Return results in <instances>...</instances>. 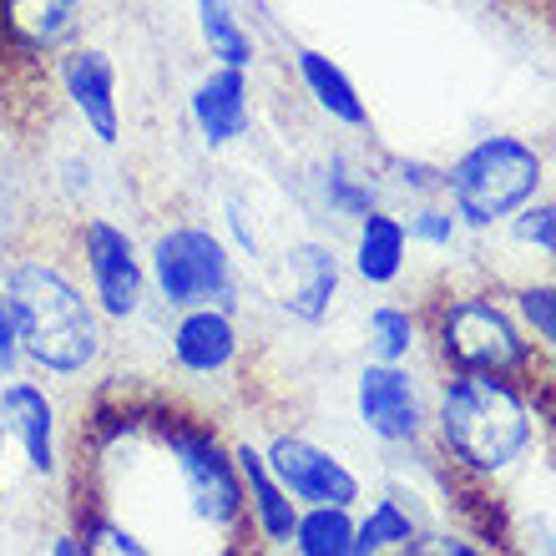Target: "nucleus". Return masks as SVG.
Returning <instances> with one entry per match:
<instances>
[{"mask_svg": "<svg viewBox=\"0 0 556 556\" xmlns=\"http://www.w3.org/2000/svg\"><path fill=\"white\" fill-rule=\"evenodd\" d=\"M0 289L21 324L26 369L46 384H76L106 359V314L91 289L51 253H15L0 264Z\"/></svg>", "mask_w": 556, "mask_h": 556, "instance_id": "f257e3e1", "label": "nucleus"}, {"mask_svg": "<svg viewBox=\"0 0 556 556\" xmlns=\"http://www.w3.org/2000/svg\"><path fill=\"white\" fill-rule=\"evenodd\" d=\"M430 425L451 466L476 481L516 470L536 445V410L527 384L506 375H451L440 384Z\"/></svg>", "mask_w": 556, "mask_h": 556, "instance_id": "f03ea898", "label": "nucleus"}, {"mask_svg": "<svg viewBox=\"0 0 556 556\" xmlns=\"http://www.w3.org/2000/svg\"><path fill=\"white\" fill-rule=\"evenodd\" d=\"M147 425L167 455L182 511L203 531H213L218 542H238L249 531V501H243V481L233 466V445H223L213 425L182 420V415H162Z\"/></svg>", "mask_w": 556, "mask_h": 556, "instance_id": "7ed1b4c3", "label": "nucleus"}, {"mask_svg": "<svg viewBox=\"0 0 556 556\" xmlns=\"http://www.w3.org/2000/svg\"><path fill=\"white\" fill-rule=\"evenodd\" d=\"M546 182V162L542 152L527 142V137H511V132H491L481 142H470L460 157L445 167L440 177V192L451 198L455 218L485 233L527 207Z\"/></svg>", "mask_w": 556, "mask_h": 556, "instance_id": "20e7f679", "label": "nucleus"}, {"mask_svg": "<svg viewBox=\"0 0 556 556\" xmlns=\"http://www.w3.org/2000/svg\"><path fill=\"white\" fill-rule=\"evenodd\" d=\"M147 283L157 293L162 308H198V304H243V274H238V253L218 228L198 218H177L152 233L147 243Z\"/></svg>", "mask_w": 556, "mask_h": 556, "instance_id": "39448f33", "label": "nucleus"}, {"mask_svg": "<svg viewBox=\"0 0 556 556\" xmlns=\"http://www.w3.org/2000/svg\"><path fill=\"white\" fill-rule=\"evenodd\" d=\"M430 334L451 375H506L521 384L536 375L527 324H516L511 308L496 304L491 293H445L435 304Z\"/></svg>", "mask_w": 556, "mask_h": 556, "instance_id": "423d86ee", "label": "nucleus"}, {"mask_svg": "<svg viewBox=\"0 0 556 556\" xmlns=\"http://www.w3.org/2000/svg\"><path fill=\"white\" fill-rule=\"evenodd\" d=\"M72 253L106 324L142 319L152 283H147V253L137 249L132 228H122L117 218H102V213H87L72 228Z\"/></svg>", "mask_w": 556, "mask_h": 556, "instance_id": "0eeeda50", "label": "nucleus"}, {"mask_svg": "<svg viewBox=\"0 0 556 556\" xmlns=\"http://www.w3.org/2000/svg\"><path fill=\"white\" fill-rule=\"evenodd\" d=\"M0 420H5V440L15 445L21 466L36 481H61L66 470V451H61V400L51 395V384L41 375H11L0 380Z\"/></svg>", "mask_w": 556, "mask_h": 556, "instance_id": "6e6552de", "label": "nucleus"}, {"mask_svg": "<svg viewBox=\"0 0 556 556\" xmlns=\"http://www.w3.org/2000/svg\"><path fill=\"white\" fill-rule=\"evenodd\" d=\"M264 460L278 476V485H283L299 506H359V501H365V481H359L329 445L299 435V430L268 435Z\"/></svg>", "mask_w": 556, "mask_h": 556, "instance_id": "1a4fd4ad", "label": "nucleus"}, {"mask_svg": "<svg viewBox=\"0 0 556 556\" xmlns=\"http://www.w3.org/2000/svg\"><path fill=\"white\" fill-rule=\"evenodd\" d=\"M56 87L72 106V117L81 122V132L97 147L122 142V97H117V61L97 41H76L72 51H61L56 61Z\"/></svg>", "mask_w": 556, "mask_h": 556, "instance_id": "9d476101", "label": "nucleus"}, {"mask_svg": "<svg viewBox=\"0 0 556 556\" xmlns=\"http://www.w3.org/2000/svg\"><path fill=\"white\" fill-rule=\"evenodd\" d=\"M339 283H344V264H339L334 243H319V238H299L268 264V293L274 304L289 314L293 324H324L329 308L339 299Z\"/></svg>", "mask_w": 556, "mask_h": 556, "instance_id": "9b49d317", "label": "nucleus"}, {"mask_svg": "<svg viewBox=\"0 0 556 556\" xmlns=\"http://www.w3.org/2000/svg\"><path fill=\"white\" fill-rule=\"evenodd\" d=\"M354 415L384 445H415L430 425L420 380L405 365H380V359H369L354 380Z\"/></svg>", "mask_w": 556, "mask_h": 556, "instance_id": "f8f14e48", "label": "nucleus"}, {"mask_svg": "<svg viewBox=\"0 0 556 556\" xmlns=\"http://www.w3.org/2000/svg\"><path fill=\"white\" fill-rule=\"evenodd\" d=\"M87 26V0H0V51L51 61L72 51Z\"/></svg>", "mask_w": 556, "mask_h": 556, "instance_id": "ddd939ff", "label": "nucleus"}, {"mask_svg": "<svg viewBox=\"0 0 556 556\" xmlns=\"http://www.w3.org/2000/svg\"><path fill=\"white\" fill-rule=\"evenodd\" d=\"M188 117L192 132L207 152H223V147L249 142L253 132V81L243 66H207L188 91Z\"/></svg>", "mask_w": 556, "mask_h": 556, "instance_id": "4468645a", "label": "nucleus"}, {"mask_svg": "<svg viewBox=\"0 0 556 556\" xmlns=\"http://www.w3.org/2000/svg\"><path fill=\"white\" fill-rule=\"evenodd\" d=\"M167 350L173 365L192 380H213L228 375L243 354V334H238V314L223 304H198V308H177L173 329H167Z\"/></svg>", "mask_w": 556, "mask_h": 556, "instance_id": "2eb2a0df", "label": "nucleus"}, {"mask_svg": "<svg viewBox=\"0 0 556 556\" xmlns=\"http://www.w3.org/2000/svg\"><path fill=\"white\" fill-rule=\"evenodd\" d=\"M233 466H238V481H243V501H249V531L264 546H289L293 521H299V501L268 470L264 445L233 440Z\"/></svg>", "mask_w": 556, "mask_h": 556, "instance_id": "dca6fc26", "label": "nucleus"}, {"mask_svg": "<svg viewBox=\"0 0 556 556\" xmlns=\"http://www.w3.org/2000/svg\"><path fill=\"white\" fill-rule=\"evenodd\" d=\"M293 72H299L304 97L319 106L329 122L350 127V132H365L369 127V102L359 97V87H354L350 72H344L334 56H324L314 46H299V51H293Z\"/></svg>", "mask_w": 556, "mask_h": 556, "instance_id": "f3484780", "label": "nucleus"}, {"mask_svg": "<svg viewBox=\"0 0 556 556\" xmlns=\"http://www.w3.org/2000/svg\"><path fill=\"white\" fill-rule=\"evenodd\" d=\"M350 264L369 289H390V283H400L405 264H410V233H405V218L384 213V207H369L365 218H354Z\"/></svg>", "mask_w": 556, "mask_h": 556, "instance_id": "a211bd4d", "label": "nucleus"}, {"mask_svg": "<svg viewBox=\"0 0 556 556\" xmlns=\"http://www.w3.org/2000/svg\"><path fill=\"white\" fill-rule=\"evenodd\" d=\"M192 21H198V41H203L207 61L253 72L258 41H253V30H249V21H243V5H238V0H198V5H192Z\"/></svg>", "mask_w": 556, "mask_h": 556, "instance_id": "6ab92c4d", "label": "nucleus"}, {"mask_svg": "<svg viewBox=\"0 0 556 556\" xmlns=\"http://www.w3.org/2000/svg\"><path fill=\"white\" fill-rule=\"evenodd\" d=\"M289 552H299V556H354V506H299Z\"/></svg>", "mask_w": 556, "mask_h": 556, "instance_id": "aec40b11", "label": "nucleus"}, {"mask_svg": "<svg viewBox=\"0 0 556 556\" xmlns=\"http://www.w3.org/2000/svg\"><path fill=\"white\" fill-rule=\"evenodd\" d=\"M324 203H329V213H339V218H365L369 207H380V173H369V167H359L354 157H344V152H334V157L324 162Z\"/></svg>", "mask_w": 556, "mask_h": 556, "instance_id": "412c9836", "label": "nucleus"}, {"mask_svg": "<svg viewBox=\"0 0 556 556\" xmlns=\"http://www.w3.org/2000/svg\"><path fill=\"white\" fill-rule=\"evenodd\" d=\"M420 542L415 516L400 506V496L375 501L365 516H354V556H380V552H410Z\"/></svg>", "mask_w": 556, "mask_h": 556, "instance_id": "4be33fe9", "label": "nucleus"}, {"mask_svg": "<svg viewBox=\"0 0 556 556\" xmlns=\"http://www.w3.org/2000/svg\"><path fill=\"white\" fill-rule=\"evenodd\" d=\"M420 344V319H415L410 308L400 304H380L369 308L365 319V354L369 359H380V365H405Z\"/></svg>", "mask_w": 556, "mask_h": 556, "instance_id": "5701e85b", "label": "nucleus"}, {"mask_svg": "<svg viewBox=\"0 0 556 556\" xmlns=\"http://www.w3.org/2000/svg\"><path fill=\"white\" fill-rule=\"evenodd\" d=\"M460 228H466V223L455 218L451 203H420L410 218H405L410 243H425L430 253H451L455 243H460Z\"/></svg>", "mask_w": 556, "mask_h": 556, "instance_id": "b1692460", "label": "nucleus"}, {"mask_svg": "<svg viewBox=\"0 0 556 556\" xmlns=\"http://www.w3.org/2000/svg\"><path fill=\"white\" fill-rule=\"evenodd\" d=\"M516 314L546 350H556V283H521L516 289Z\"/></svg>", "mask_w": 556, "mask_h": 556, "instance_id": "393cba45", "label": "nucleus"}, {"mask_svg": "<svg viewBox=\"0 0 556 556\" xmlns=\"http://www.w3.org/2000/svg\"><path fill=\"white\" fill-rule=\"evenodd\" d=\"M506 223H511L516 243H527V249H536V253H546V258H556V203H536V198H531V203L516 207Z\"/></svg>", "mask_w": 556, "mask_h": 556, "instance_id": "a878e982", "label": "nucleus"}, {"mask_svg": "<svg viewBox=\"0 0 556 556\" xmlns=\"http://www.w3.org/2000/svg\"><path fill=\"white\" fill-rule=\"evenodd\" d=\"M26 369V350H21V324H15V308L0 289V380H11Z\"/></svg>", "mask_w": 556, "mask_h": 556, "instance_id": "bb28decb", "label": "nucleus"}, {"mask_svg": "<svg viewBox=\"0 0 556 556\" xmlns=\"http://www.w3.org/2000/svg\"><path fill=\"white\" fill-rule=\"evenodd\" d=\"M223 213H228V249L238 253V258H264V249H258V228H253V213L243 207V198H223Z\"/></svg>", "mask_w": 556, "mask_h": 556, "instance_id": "cd10ccee", "label": "nucleus"}, {"mask_svg": "<svg viewBox=\"0 0 556 556\" xmlns=\"http://www.w3.org/2000/svg\"><path fill=\"white\" fill-rule=\"evenodd\" d=\"M390 173H400L395 182L405 192H415V198H430V192H440V177H445V167H425V162L395 157V162H390Z\"/></svg>", "mask_w": 556, "mask_h": 556, "instance_id": "c85d7f7f", "label": "nucleus"}, {"mask_svg": "<svg viewBox=\"0 0 556 556\" xmlns=\"http://www.w3.org/2000/svg\"><path fill=\"white\" fill-rule=\"evenodd\" d=\"M51 556H87V542H81V531H56L51 542H46Z\"/></svg>", "mask_w": 556, "mask_h": 556, "instance_id": "c756f323", "label": "nucleus"}, {"mask_svg": "<svg viewBox=\"0 0 556 556\" xmlns=\"http://www.w3.org/2000/svg\"><path fill=\"white\" fill-rule=\"evenodd\" d=\"M5 445L11 440H5V420H0V491H5Z\"/></svg>", "mask_w": 556, "mask_h": 556, "instance_id": "7c9ffc66", "label": "nucleus"}, {"mask_svg": "<svg viewBox=\"0 0 556 556\" xmlns=\"http://www.w3.org/2000/svg\"><path fill=\"white\" fill-rule=\"evenodd\" d=\"M552 390H556V350H552Z\"/></svg>", "mask_w": 556, "mask_h": 556, "instance_id": "2f4dec72", "label": "nucleus"}]
</instances>
